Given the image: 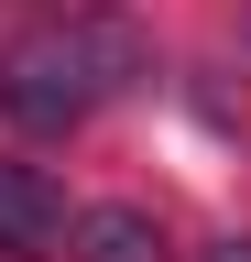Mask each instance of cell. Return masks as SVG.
I'll return each mask as SVG.
<instances>
[{
  "label": "cell",
  "instance_id": "1",
  "mask_svg": "<svg viewBox=\"0 0 251 262\" xmlns=\"http://www.w3.org/2000/svg\"><path fill=\"white\" fill-rule=\"evenodd\" d=\"M87 110H99V88H87V55L66 22H33L11 55H0V120L33 131V142H55V131H77Z\"/></svg>",
  "mask_w": 251,
  "mask_h": 262
},
{
  "label": "cell",
  "instance_id": "2",
  "mask_svg": "<svg viewBox=\"0 0 251 262\" xmlns=\"http://www.w3.org/2000/svg\"><path fill=\"white\" fill-rule=\"evenodd\" d=\"M66 186L44 175V164H11L0 153V251L11 262H66Z\"/></svg>",
  "mask_w": 251,
  "mask_h": 262
},
{
  "label": "cell",
  "instance_id": "3",
  "mask_svg": "<svg viewBox=\"0 0 251 262\" xmlns=\"http://www.w3.org/2000/svg\"><path fill=\"white\" fill-rule=\"evenodd\" d=\"M66 33H77V55H87V88H99V98H131V88H153V33H142L131 11L87 0V11H66Z\"/></svg>",
  "mask_w": 251,
  "mask_h": 262
},
{
  "label": "cell",
  "instance_id": "4",
  "mask_svg": "<svg viewBox=\"0 0 251 262\" xmlns=\"http://www.w3.org/2000/svg\"><path fill=\"white\" fill-rule=\"evenodd\" d=\"M66 262H164V219L153 208H77L66 219Z\"/></svg>",
  "mask_w": 251,
  "mask_h": 262
},
{
  "label": "cell",
  "instance_id": "5",
  "mask_svg": "<svg viewBox=\"0 0 251 262\" xmlns=\"http://www.w3.org/2000/svg\"><path fill=\"white\" fill-rule=\"evenodd\" d=\"M197 262H251V241H240V229H230V241H208Z\"/></svg>",
  "mask_w": 251,
  "mask_h": 262
},
{
  "label": "cell",
  "instance_id": "6",
  "mask_svg": "<svg viewBox=\"0 0 251 262\" xmlns=\"http://www.w3.org/2000/svg\"><path fill=\"white\" fill-rule=\"evenodd\" d=\"M240 44H251V22H240Z\"/></svg>",
  "mask_w": 251,
  "mask_h": 262
}]
</instances>
